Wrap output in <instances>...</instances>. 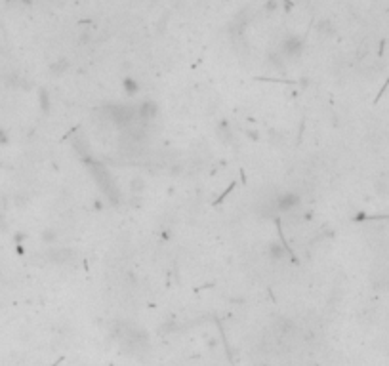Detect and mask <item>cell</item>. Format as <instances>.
Instances as JSON below:
<instances>
[{
	"label": "cell",
	"instance_id": "obj_1",
	"mask_svg": "<svg viewBox=\"0 0 389 366\" xmlns=\"http://www.w3.org/2000/svg\"><path fill=\"white\" fill-rule=\"evenodd\" d=\"M96 172V176H97V179H99V187L105 191V195L107 196H111L113 200H117V187L113 185V181H111V177H109V174L101 168V170H94Z\"/></svg>",
	"mask_w": 389,
	"mask_h": 366
},
{
	"label": "cell",
	"instance_id": "obj_2",
	"mask_svg": "<svg viewBox=\"0 0 389 366\" xmlns=\"http://www.w3.org/2000/svg\"><path fill=\"white\" fill-rule=\"evenodd\" d=\"M299 204V198L294 195H282L279 198V210L280 212H290L292 208H296Z\"/></svg>",
	"mask_w": 389,
	"mask_h": 366
}]
</instances>
